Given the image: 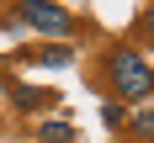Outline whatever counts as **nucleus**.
I'll return each mask as SVG.
<instances>
[{
	"label": "nucleus",
	"instance_id": "nucleus-1",
	"mask_svg": "<svg viewBox=\"0 0 154 143\" xmlns=\"http://www.w3.org/2000/svg\"><path fill=\"white\" fill-rule=\"evenodd\" d=\"M106 74H112V90H117V101H143V95L154 90V69L143 53H133V48H117L106 58Z\"/></svg>",
	"mask_w": 154,
	"mask_h": 143
},
{
	"label": "nucleus",
	"instance_id": "nucleus-2",
	"mask_svg": "<svg viewBox=\"0 0 154 143\" xmlns=\"http://www.w3.org/2000/svg\"><path fill=\"white\" fill-rule=\"evenodd\" d=\"M16 21H27L37 32H69L75 27V16L64 11L59 0H16Z\"/></svg>",
	"mask_w": 154,
	"mask_h": 143
},
{
	"label": "nucleus",
	"instance_id": "nucleus-3",
	"mask_svg": "<svg viewBox=\"0 0 154 143\" xmlns=\"http://www.w3.org/2000/svg\"><path fill=\"white\" fill-rule=\"evenodd\" d=\"M37 138L43 143H75V127H69V117H48V122L37 127Z\"/></svg>",
	"mask_w": 154,
	"mask_h": 143
},
{
	"label": "nucleus",
	"instance_id": "nucleus-4",
	"mask_svg": "<svg viewBox=\"0 0 154 143\" xmlns=\"http://www.w3.org/2000/svg\"><path fill=\"white\" fill-rule=\"evenodd\" d=\"M37 64H48V69H64V64H75V48L64 43V48H43L37 53Z\"/></svg>",
	"mask_w": 154,
	"mask_h": 143
},
{
	"label": "nucleus",
	"instance_id": "nucleus-5",
	"mask_svg": "<svg viewBox=\"0 0 154 143\" xmlns=\"http://www.w3.org/2000/svg\"><path fill=\"white\" fill-rule=\"evenodd\" d=\"M128 127H133V138L149 143V138H154V106H149V111H133V117H128Z\"/></svg>",
	"mask_w": 154,
	"mask_h": 143
},
{
	"label": "nucleus",
	"instance_id": "nucleus-6",
	"mask_svg": "<svg viewBox=\"0 0 154 143\" xmlns=\"http://www.w3.org/2000/svg\"><path fill=\"white\" fill-rule=\"evenodd\" d=\"M11 95H16V106H21V111L43 106V95H37V90H27V85H11Z\"/></svg>",
	"mask_w": 154,
	"mask_h": 143
},
{
	"label": "nucleus",
	"instance_id": "nucleus-7",
	"mask_svg": "<svg viewBox=\"0 0 154 143\" xmlns=\"http://www.w3.org/2000/svg\"><path fill=\"white\" fill-rule=\"evenodd\" d=\"M122 117H128V106H122V101H101V122H106V127H117Z\"/></svg>",
	"mask_w": 154,
	"mask_h": 143
},
{
	"label": "nucleus",
	"instance_id": "nucleus-8",
	"mask_svg": "<svg viewBox=\"0 0 154 143\" xmlns=\"http://www.w3.org/2000/svg\"><path fill=\"white\" fill-rule=\"evenodd\" d=\"M138 27H143V37H149V43H154V5H149V11H143V21H138Z\"/></svg>",
	"mask_w": 154,
	"mask_h": 143
}]
</instances>
